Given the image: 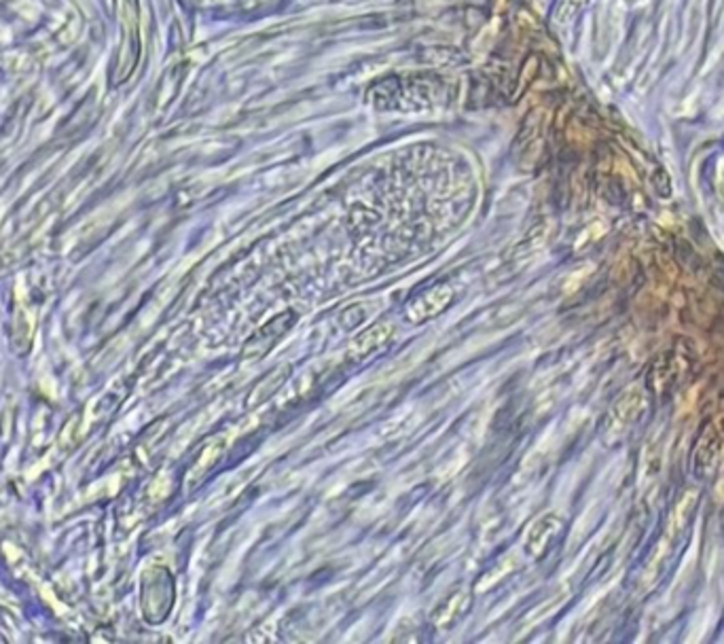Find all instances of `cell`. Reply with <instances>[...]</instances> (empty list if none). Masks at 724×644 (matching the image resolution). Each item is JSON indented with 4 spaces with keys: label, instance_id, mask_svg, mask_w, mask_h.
<instances>
[{
    "label": "cell",
    "instance_id": "obj_1",
    "mask_svg": "<svg viewBox=\"0 0 724 644\" xmlns=\"http://www.w3.org/2000/svg\"><path fill=\"white\" fill-rule=\"evenodd\" d=\"M627 2H638V0H627Z\"/></svg>",
    "mask_w": 724,
    "mask_h": 644
}]
</instances>
